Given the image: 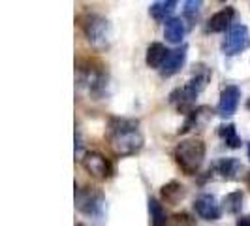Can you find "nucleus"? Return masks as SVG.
Wrapping results in <instances>:
<instances>
[{
    "instance_id": "f257e3e1",
    "label": "nucleus",
    "mask_w": 250,
    "mask_h": 226,
    "mask_svg": "<svg viewBox=\"0 0 250 226\" xmlns=\"http://www.w3.org/2000/svg\"><path fill=\"white\" fill-rule=\"evenodd\" d=\"M105 138L113 153L119 157H132L143 149L145 143L139 130V121L128 117H111L107 121Z\"/></svg>"
},
{
    "instance_id": "f03ea898",
    "label": "nucleus",
    "mask_w": 250,
    "mask_h": 226,
    "mask_svg": "<svg viewBox=\"0 0 250 226\" xmlns=\"http://www.w3.org/2000/svg\"><path fill=\"white\" fill-rule=\"evenodd\" d=\"M77 25L85 34L87 42L96 49H105L111 42V25L109 21L96 12H83L77 15Z\"/></svg>"
},
{
    "instance_id": "7ed1b4c3",
    "label": "nucleus",
    "mask_w": 250,
    "mask_h": 226,
    "mask_svg": "<svg viewBox=\"0 0 250 226\" xmlns=\"http://www.w3.org/2000/svg\"><path fill=\"white\" fill-rule=\"evenodd\" d=\"M205 143L201 139L190 138L181 141L173 151V158L177 166L187 174V176H196L200 172L201 164L205 160Z\"/></svg>"
},
{
    "instance_id": "20e7f679",
    "label": "nucleus",
    "mask_w": 250,
    "mask_h": 226,
    "mask_svg": "<svg viewBox=\"0 0 250 226\" xmlns=\"http://www.w3.org/2000/svg\"><path fill=\"white\" fill-rule=\"evenodd\" d=\"M75 207L79 213L90 219H102L105 209V196L100 188L81 187L75 190Z\"/></svg>"
},
{
    "instance_id": "39448f33",
    "label": "nucleus",
    "mask_w": 250,
    "mask_h": 226,
    "mask_svg": "<svg viewBox=\"0 0 250 226\" xmlns=\"http://www.w3.org/2000/svg\"><path fill=\"white\" fill-rule=\"evenodd\" d=\"M250 45V32L247 25H233L229 26L224 42H222V51L226 57H235L239 53L247 49Z\"/></svg>"
},
{
    "instance_id": "423d86ee",
    "label": "nucleus",
    "mask_w": 250,
    "mask_h": 226,
    "mask_svg": "<svg viewBox=\"0 0 250 226\" xmlns=\"http://www.w3.org/2000/svg\"><path fill=\"white\" fill-rule=\"evenodd\" d=\"M81 166L85 168L90 177L94 179H100V181H105L113 176V164L109 158H105L100 153H87L83 158H81Z\"/></svg>"
},
{
    "instance_id": "0eeeda50",
    "label": "nucleus",
    "mask_w": 250,
    "mask_h": 226,
    "mask_svg": "<svg viewBox=\"0 0 250 226\" xmlns=\"http://www.w3.org/2000/svg\"><path fill=\"white\" fill-rule=\"evenodd\" d=\"M194 211L196 215L207 221V223H214L220 219L222 215V205L216 202L213 194H200L196 200H194Z\"/></svg>"
},
{
    "instance_id": "6e6552de",
    "label": "nucleus",
    "mask_w": 250,
    "mask_h": 226,
    "mask_svg": "<svg viewBox=\"0 0 250 226\" xmlns=\"http://www.w3.org/2000/svg\"><path fill=\"white\" fill-rule=\"evenodd\" d=\"M198 96H200V92L194 90V89L187 83V85H183V87H177L175 90H171L169 102H171V106H175L177 112L187 115V113H190L194 110Z\"/></svg>"
},
{
    "instance_id": "1a4fd4ad",
    "label": "nucleus",
    "mask_w": 250,
    "mask_h": 226,
    "mask_svg": "<svg viewBox=\"0 0 250 226\" xmlns=\"http://www.w3.org/2000/svg\"><path fill=\"white\" fill-rule=\"evenodd\" d=\"M239 100H241V89L237 85H228L220 92V100L216 106V113L220 117H231L237 112Z\"/></svg>"
},
{
    "instance_id": "9d476101",
    "label": "nucleus",
    "mask_w": 250,
    "mask_h": 226,
    "mask_svg": "<svg viewBox=\"0 0 250 226\" xmlns=\"http://www.w3.org/2000/svg\"><path fill=\"white\" fill-rule=\"evenodd\" d=\"M187 53H188L187 45H181V47L171 51L169 57L166 59V63L162 64V68H160V75L162 77H171V75L179 74L181 68L187 63Z\"/></svg>"
},
{
    "instance_id": "9b49d317",
    "label": "nucleus",
    "mask_w": 250,
    "mask_h": 226,
    "mask_svg": "<svg viewBox=\"0 0 250 226\" xmlns=\"http://www.w3.org/2000/svg\"><path fill=\"white\" fill-rule=\"evenodd\" d=\"M211 170H213L214 174H218L222 179H226V181H233V179H237L241 176L243 164L239 162L237 158H233V157H226V158L216 160Z\"/></svg>"
},
{
    "instance_id": "f8f14e48",
    "label": "nucleus",
    "mask_w": 250,
    "mask_h": 226,
    "mask_svg": "<svg viewBox=\"0 0 250 226\" xmlns=\"http://www.w3.org/2000/svg\"><path fill=\"white\" fill-rule=\"evenodd\" d=\"M233 17H235V10L226 6L224 10L216 12L214 15H211L209 23H207V32H224L226 28H229L233 23Z\"/></svg>"
},
{
    "instance_id": "ddd939ff",
    "label": "nucleus",
    "mask_w": 250,
    "mask_h": 226,
    "mask_svg": "<svg viewBox=\"0 0 250 226\" xmlns=\"http://www.w3.org/2000/svg\"><path fill=\"white\" fill-rule=\"evenodd\" d=\"M185 34H187V25H185V21L181 17H169L166 21V26H164V38H166V42L179 45L183 42Z\"/></svg>"
},
{
    "instance_id": "4468645a",
    "label": "nucleus",
    "mask_w": 250,
    "mask_h": 226,
    "mask_svg": "<svg viewBox=\"0 0 250 226\" xmlns=\"http://www.w3.org/2000/svg\"><path fill=\"white\" fill-rule=\"evenodd\" d=\"M171 51L167 49L164 44L160 42H152L149 47H147V55H145V63L149 68H154V70H160L162 64L166 63V59L169 57Z\"/></svg>"
},
{
    "instance_id": "2eb2a0df",
    "label": "nucleus",
    "mask_w": 250,
    "mask_h": 226,
    "mask_svg": "<svg viewBox=\"0 0 250 226\" xmlns=\"http://www.w3.org/2000/svg\"><path fill=\"white\" fill-rule=\"evenodd\" d=\"M185 196H187V188L183 187L179 181H169L160 188V198L167 205H177Z\"/></svg>"
},
{
    "instance_id": "dca6fc26",
    "label": "nucleus",
    "mask_w": 250,
    "mask_h": 226,
    "mask_svg": "<svg viewBox=\"0 0 250 226\" xmlns=\"http://www.w3.org/2000/svg\"><path fill=\"white\" fill-rule=\"evenodd\" d=\"M211 115H213V112H211L207 106H201V108L192 110L190 113H187V121H185V125L179 128V134H187V132H190L192 128L203 125Z\"/></svg>"
},
{
    "instance_id": "f3484780",
    "label": "nucleus",
    "mask_w": 250,
    "mask_h": 226,
    "mask_svg": "<svg viewBox=\"0 0 250 226\" xmlns=\"http://www.w3.org/2000/svg\"><path fill=\"white\" fill-rule=\"evenodd\" d=\"M177 8V0H160V2H154L149 8L150 17L158 23H166Z\"/></svg>"
},
{
    "instance_id": "a211bd4d",
    "label": "nucleus",
    "mask_w": 250,
    "mask_h": 226,
    "mask_svg": "<svg viewBox=\"0 0 250 226\" xmlns=\"http://www.w3.org/2000/svg\"><path fill=\"white\" fill-rule=\"evenodd\" d=\"M218 136L226 143V147H229V149H239L241 147V138H239L237 128L233 123H222L218 126Z\"/></svg>"
},
{
    "instance_id": "6ab92c4d",
    "label": "nucleus",
    "mask_w": 250,
    "mask_h": 226,
    "mask_svg": "<svg viewBox=\"0 0 250 226\" xmlns=\"http://www.w3.org/2000/svg\"><path fill=\"white\" fill-rule=\"evenodd\" d=\"M243 202H245V194L241 190H233L229 194H226L222 200V209L229 215H239L243 209Z\"/></svg>"
},
{
    "instance_id": "aec40b11",
    "label": "nucleus",
    "mask_w": 250,
    "mask_h": 226,
    "mask_svg": "<svg viewBox=\"0 0 250 226\" xmlns=\"http://www.w3.org/2000/svg\"><path fill=\"white\" fill-rule=\"evenodd\" d=\"M149 215H150V225L160 226L167 223V217H166L162 203L156 200V198H149Z\"/></svg>"
},
{
    "instance_id": "412c9836",
    "label": "nucleus",
    "mask_w": 250,
    "mask_h": 226,
    "mask_svg": "<svg viewBox=\"0 0 250 226\" xmlns=\"http://www.w3.org/2000/svg\"><path fill=\"white\" fill-rule=\"evenodd\" d=\"M203 0H185V15L187 17H196L201 10Z\"/></svg>"
},
{
    "instance_id": "4be33fe9",
    "label": "nucleus",
    "mask_w": 250,
    "mask_h": 226,
    "mask_svg": "<svg viewBox=\"0 0 250 226\" xmlns=\"http://www.w3.org/2000/svg\"><path fill=\"white\" fill-rule=\"evenodd\" d=\"M173 219H175V221H173L175 225H196V221H194V219H190V217H188L187 213H183V215H175Z\"/></svg>"
},
{
    "instance_id": "5701e85b",
    "label": "nucleus",
    "mask_w": 250,
    "mask_h": 226,
    "mask_svg": "<svg viewBox=\"0 0 250 226\" xmlns=\"http://www.w3.org/2000/svg\"><path fill=\"white\" fill-rule=\"evenodd\" d=\"M81 151H83L81 134H79V130H75V155H77V157H81Z\"/></svg>"
},
{
    "instance_id": "b1692460",
    "label": "nucleus",
    "mask_w": 250,
    "mask_h": 226,
    "mask_svg": "<svg viewBox=\"0 0 250 226\" xmlns=\"http://www.w3.org/2000/svg\"><path fill=\"white\" fill-rule=\"evenodd\" d=\"M235 225L237 226H250V215H247V217H239L237 221H235Z\"/></svg>"
},
{
    "instance_id": "393cba45",
    "label": "nucleus",
    "mask_w": 250,
    "mask_h": 226,
    "mask_svg": "<svg viewBox=\"0 0 250 226\" xmlns=\"http://www.w3.org/2000/svg\"><path fill=\"white\" fill-rule=\"evenodd\" d=\"M247 181H249V185H250V172H249V176H247Z\"/></svg>"
},
{
    "instance_id": "a878e982",
    "label": "nucleus",
    "mask_w": 250,
    "mask_h": 226,
    "mask_svg": "<svg viewBox=\"0 0 250 226\" xmlns=\"http://www.w3.org/2000/svg\"><path fill=\"white\" fill-rule=\"evenodd\" d=\"M247 108H249V110H250V100H249V102H247Z\"/></svg>"
},
{
    "instance_id": "bb28decb",
    "label": "nucleus",
    "mask_w": 250,
    "mask_h": 226,
    "mask_svg": "<svg viewBox=\"0 0 250 226\" xmlns=\"http://www.w3.org/2000/svg\"><path fill=\"white\" fill-rule=\"evenodd\" d=\"M249 158H250V143H249Z\"/></svg>"
},
{
    "instance_id": "cd10ccee",
    "label": "nucleus",
    "mask_w": 250,
    "mask_h": 226,
    "mask_svg": "<svg viewBox=\"0 0 250 226\" xmlns=\"http://www.w3.org/2000/svg\"><path fill=\"white\" fill-rule=\"evenodd\" d=\"M218 2H226V0H218Z\"/></svg>"
}]
</instances>
